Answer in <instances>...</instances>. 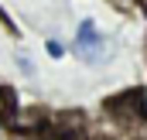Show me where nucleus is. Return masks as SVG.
<instances>
[{"instance_id":"1","label":"nucleus","mask_w":147,"mask_h":140,"mask_svg":"<svg viewBox=\"0 0 147 140\" xmlns=\"http://www.w3.org/2000/svg\"><path fill=\"white\" fill-rule=\"evenodd\" d=\"M75 48L86 62H99V51H103V34L92 21H82L79 31H75Z\"/></svg>"},{"instance_id":"2","label":"nucleus","mask_w":147,"mask_h":140,"mask_svg":"<svg viewBox=\"0 0 147 140\" xmlns=\"http://www.w3.org/2000/svg\"><path fill=\"white\" fill-rule=\"evenodd\" d=\"M17 69H21V72H28V75H34V65H31V58H28L24 51L17 55Z\"/></svg>"},{"instance_id":"3","label":"nucleus","mask_w":147,"mask_h":140,"mask_svg":"<svg viewBox=\"0 0 147 140\" xmlns=\"http://www.w3.org/2000/svg\"><path fill=\"white\" fill-rule=\"evenodd\" d=\"M48 55H51V58H62V55H65V48H62L58 41H48Z\"/></svg>"},{"instance_id":"4","label":"nucleus","mask_w":147,"mask_h":140,"mask_svg":"<svg viewBox=\"0 0 147 140\" xmlns=\"http://www.w3.org/2000/svg\"><path fill=\"white\" fill-rule=\"evenodd\" d=\"M3 109H7V92L0 89V113H3Z\"/></svg>"},{"instance_id":"5","label":"nucleus","mask_w":147,"mask_h":140,"mask_svg":"<svg viewBox=\"0 0 147 140\" xmlns=\"http://www.w3.org/2000/svg\"><path fill=\"white\" fill-rule=\"evenodd\" d=\"M140 113H144V116H147V96H144V103H140Z\"/></svg>"},{"instance_id":"6","label":"nucleus","mask_w":147,"mask_h":140,"mask_svg":"<svg viewBox=\"0 0 147 140\" xmlns=\"http://www.w3.org/2000/svg\"><path fill=\"white\" fill-rule=\"evenodd\" d=\"M51 140H65V137H51Z\"/></svg>"}]
</instances>
